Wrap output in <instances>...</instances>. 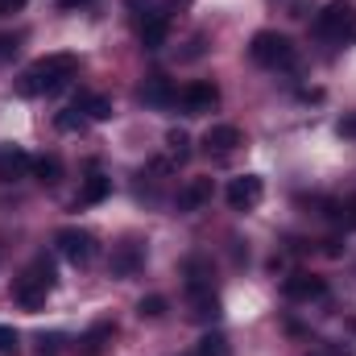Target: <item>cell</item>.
<instances>
[{"instance_id": "cell-23", "label": "cell", "mask_w": 356, "mask_h": 356, "mask_svg": "<svg viewBox=\"0 0 356 356\" xmlns=\"http://www.w3.org/2000/svg\"><path fill=\"white\" fill-rule=\"evenodd\" d=\"M54 124H58L63 133H83V129H88V116H83V112L71 104L67 112H58V120H54Z\"/></svg>"}, {"instance_id": "cell-24", "label": "cell", "mask_w": 356, "mask_h": 356, "mask_svg": "<svg viewBox=\"0 0 356 356\" xmlns=\"http://www.w3.org/2000/svg\"><path fill=\"white\" fill-rule=\"evenodd\" d=\"M166 145H170L175 162H186V158H191V137H186L182 129H170V133H166Z\"/></svg>"}, {"instance_id": "cell-15", "label": "cell", "mask_w": 356, "mask_h": 356, "mask_svg": "<svg viewBox=\"0 0 356 356\" xmlns=\"http://www.w3.org/2000/svg\"><path fill=\"white\" fill-rule=\"evenodd\" d=\"M207 203H211V178H191L178 191V211H199Z\"/></svg>"}, {"instance_id": "cell-29", "label": "cell", "mask_w": 356, "mask_h": 356, "mask_svg": "<svg viewBox=\"0 0 356 356\" xmlns=\"http://www.w3.org/2000/svg\"><path fill=\"white\" fill-rule=\"evenodd\" d=\"M25 8V0H0V17H8V13H21Z\"/></svg>"}, {"instance_id": "cell-20", "label": "cell", "mask_w": 356, "mask_h": 356, "mask_svg": "<svg viewBox=\"0 0 356 356\" xmlns=\"http://www.w3.org/2000/svg\"><path fill=\"white\" fill-rule=\"evenodd\" d=\"M29 175L38 178V182H46V186H54L58 178H63V162H58V154H42V158H33V170Z\"/></svg>"}, {"instance_id": "cell-28", "label": "cell", "mask_w": 356, "mask_h": 356, "mask_svg": "<svg viewBox=\"0 0 356 356\" xmlns=\"http://www.w3.org/2000/svg\"><path fill=\"white\" fill-rule=\"evenodd\" d=\"M17 50H21V38H8V33H4V38H0V63H4V58H13Z\"/></svg>"}, {"instance_id": "cell-1", "label": "cell", "mask_w": 356, "mask_h": 356, "mask_svg": "<svg viewBox=\"0 0 356 356\" xmlns=\"http://www.w3.org/2000/svg\"><path fill=\"white\" fill-rule=\"evenodd\" d=\"M75 75H79V54H67V50L63 54H46L33 67H25L17 91L21 95H58Z\"/></svg>"}, {"instance_id": "cell-5", "label": "cell", "mask_w": 356, "mask_h": 356, "mask_svg": "<svg viewBox=\"0 0 356 356\" xmlns=\"http://www.w3.org/2000/svg\"><path fill=\"white\" fill-rule=\"evenodd\" d=\"M54 245H58V253H63L71 266H91V261H95V236H91L88 228H63V232L54 236Z\"/></svg>"}, {"instance_id": "cell-10", "label": "cell", "mask_w": 356, "mask_h": 356, "mask_svg": "<svg viewBox=\"0 0 356 356\" xmlns=\"http://www.w3.org/2000/svg\"><path fill=\"white\" fill-rule=\"evenodd\" d=\"M141 266H145V249H141L137 241L116 245V253H112V273H116V277H137Z\"/></svg>"}, {"instance_id": "cell-17", "label": "cell", "mask_w": 356, "mask_h": 356, "mask_svg": "<svg viewBox=\"0 0 356 356\" xmlns=\"http://www.w3.org/2000/svg\"><path fill=\"white\" fill-rule=\"evenodd\" d=\"M75 108L88 116V120H112V99L108 95H95V91H79L75 95Z\"/></svg>"}, {"instance_id": "cell-19", "label": "cell", "mask_w": 356, "mask_h": 356, "mask_svg": "<svg viewBox=\"0 0 356 356\" xmlns=\"http://www.w3.org/2000/svg\"><path fill=\"white\" fill-rule=\"evenodd\" d=\"M191 319H195V323H216V319H220V298H216V290L191 294Z\"/></svg>"}, {"instance_id": "cell-13", "label": "cell", "mask_w": 356, "mask_h": 356, "mask_svg": "<svg viewBox=\"0 0 356 356\" xmlns=\"http://www.w3.org/2000/svg\"><path fill=\"white\" fill-rule=\"evenodd\" d=\"M166 33H170V17L149 8V13L141 17V46H145V50H158V46H166Z\"/></svg>"}, {"instance_id": "cell-11", "label": "cell", "mask_w": 356, "mask_h": 356, "mask_svg": "<svg viewBox=\"0 0 356 356\" xmlns=\"http://www.w3.org/2000/svg\"><path fill=\"white\" fill-rule=\"evenodd\" d=\"M211 277H216V273H211V261H207V257H199V253H195V257H186V261H182L186 294H207V290H211Z\"/></svg>"}, {"instance_id": "cell-30", "label": "cell", "mask_w": 356, "mask_h": 356, "mask_svg": "<svg viewBox=\"0 0 356 356\" xmlns=\"http://www.w3.org/2000/svg\"><path fill=\"white\" fill-rule=\"evenodd\" d=\"M91 4H95V0H58V8H71V13H75V8H91Z\"/></svg>"}, {"instance_id": "cell-3", "label": "cell", "mask_w": 356, "mask_h": 356, "mask_svg": "<svg viewBox=\"0 0 356 356\" xmlns=\"http://www.w3.org/2000/svg\"><path fill=\"white\" fill-rule=\"evenodd\" d=\"M315 33L332 46H353L356 42V4L353 0H332L315 17Z\"/></svg>"}, {"instance_id": "cell-9", "label": "cell", "mask_w": 356, "mask_h": 356, "mask_svg": "<svg viewBox=\"0 0 356 356\" xmlns=\"http://www.w3.org/2000/svg\"><path fill=\"white\" fill-rule=\"evenodd\" d=\"M33 170V158L21 145H0V182H17Z\"/></svg>"}, {"instance_id": "cell-27", "label": "cell", "mask_w": 356, "mask_h": 356, "mask_svg": "<svg viewBox=\"0 0 356 356\" xmlns=\"http://www.w3.org/2000/svg\"><path fill=\"white\" fill-rule=\"evenodd\" d=\"M63 336H38V356H58Z\"/></svg>"}, {"instance_id": "cell-12", "label": "cell", "mask_w": 356, "mask_h": 356, "mask_svg": "<svg viewBox=\"0 0 356 356\" xmlns=\"http://www.w3.org/2000/svg\"><path fill=\"white\" fill-rule=\"evenodd\" d=\"M203 145H207V154L228 158V154L241 145V129H236V124H211V129H207V137H203Z\"/></svg>"}, {"instance_id": "cell-6", "label": "cell", "mask_w": 356, "mask_h": 356, "mask_svg": "<svg viewBox=\"0 0 356 356\" xmlns=\"http://www.w3.org/2000/svg\"><path fill=\"white\" fill-rule=\"evenodd\" d=\"M224 199H228V207L232 211H253L261 199H266V178L261 175H241L228 182V191H224Z\"/></svg>"}, {"instance_id": "cell-25", "label": "cell", "mask_w": 356, "mask_h": 356, "mask_svg": "<svg viewBox=\"0 0 356 356\" xmlns=\"http://www.w3.org/2000/svg\"><path fill=\"white\" fill-rule=\"evenodd\" d=\"M137 315H141V319H162V315H166V298H162V294L141 298V302H137Z\"/></svg>"}, {"instance_id": "cell-31", "label": "cell", "mask_w": 356, "mask_h": 356, "mask_svg": "<svg viewBox=\"0 0 356 356\" xmlns=\"http://www.w3.org/2000/svg\"><path fill=\"white\" fill-rule=\"evenodd\" d=\"M124 4H129V8H137V13H141V17H145V13H149V0H124Z\"/></svg>"}, {"instance_id": "cell-8", "label": "cell", "mask_w": 356, "mask_h": 356, "mask_svg": "<svg viewBox=\"0 0 356 356\" xmlns=\"http://www.w3.org/2000/svg\"><path fill=\"white\" fill-rule=\"evenodd\" d=\"M282 294L294 298V302H311V298H323V294H327V282L315 277V273H290V277L282 282Z\"/></svg>"}, {"instance_id": "cell-14", "label": "cell", "mask_w": 356, "mask_h": 356, "mask_svg": "<svg viewBox=\"0 0 356 356\" xmlns=\"http://www.w3.org/2000/svg\"><path fill=\"white\" fill-rule=\"evenodd\" d=\"M145 104H154V108H166V104H178V91L175 83L166 79V75H149L145 83H141V91H137Z\"/></svg>"}, {"instance_id": "cell-16", "label": "cell", "mask_w": 356, "mask_h": 356, "mask_svg": "<svg viewBox=\"0 0 356 356\" xmlns=\"http://www.w3.org/2000/svg\"><path fill=\"white\" fill-rule=\"evenodd\" d=\"M323 216H327L340 232H356V195L353 199H327V203H323Z\"/></svg>"}, {"instance_id": "cell-21", "label": "cell", "mask_w": 356, "mask_h": 356, "mask_svg": "<svg viewBox=\"0 0 356 356\" xmlns=\"http://www.w3.org/2000/svg\"><path fill=\"white\" fill-rule=\"evenodd\" d=\"M112 336H116V327H112V323H95L88 336H83V353H88V356H99V353H104V344H108Z\"/></svg>"}, {"instance_id": "cell-2", "label": "cell", "mask_w": 356, "mask_h": 356, "mask_svg": "<svg viewBox=\"0 0 356 356\" xmlns=\"http://www.w3.org/2000/svg\"><path fill=\"white\" fill-rule=\"evenodd\" d=\"M50 290H54V261L42 253V257H33V261H29V269L17 277L13 298H17L25 311H38V307H46Z\"/></svg>"}, {"instance_id": "cell-22", "label": "cell", "mask_w": 356, "mask_h": 356, "mask_svg": "<svg viewBox=\"0 0 356 356\" xmlns=\"http://www.w3.org/2000/svg\"><path fill=\"white\" fill-rule=\"evenodd\" d=\"M195 356H232V344H228V336H220V332H207V336L195 344Z\"/></svg>"}, {"instance_id": "cell-26", "label": "cell", "mask_w": 356, "mask_h": 356, "mask_svg": "<svg viewBox=\"0 0 356 356\" xmlns=\"http://www.w3.org/2000/svg\"><path fill=\"white\" fill-rule=\"evenodd\" d=\"M17 353H21V336H17V327L0 323V356H17Z\"/></svg>"}, {"instance_id": "cell-18", "label": "cell", "mask_w": 356, "mask_h": 356, "mask_svg": "<svg viewBox=\"0 0 356 356\" xmlns=\"http://www.w3.org/2000/svg\"><path fill=\"white\" fill-rule=\"evenodd\" d=\"M108 195H112V178L99 175V170H91L88 182H83V191H79V203H83V207H95V203H104Z\"/></svg>"}, {"instance_id": "cell-4", "label": "cell", "mask_w": 356, "mask_h": 356, "mask_svg": "<svg viewBox=\"0 0 356 356\" xmlns=\"http://www.w3.org/2000/svg\"><path fill=\"white\" fill-rule=\"evenodd\" d=\"M249 54H253V63H261L269 71H290V67L298 63L294 42H290L286 33H273V29H261V33L249 42Z\"/></svg>"}, {"instance_id": "cell-7", "label": "cell", "mask_w": 356, "mask_h": 356, "mask_svg": "<svg viewBox=\"0 0 356 356\" xmlns=\"http://www.w3.org/2000/svg\"><path fill=\"white\" fill-rule=\"evenodd\" d=\"M178 104H182V112H186V116H203V112H211V108L220 104V88H216V83L195 79V83H186V88L178 91Z\"/></svg>"}]
</instances>
